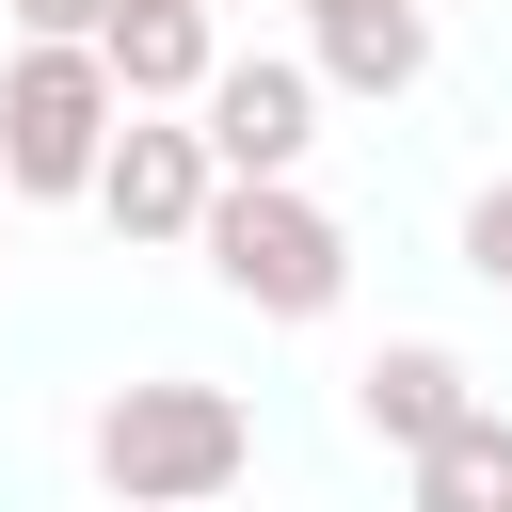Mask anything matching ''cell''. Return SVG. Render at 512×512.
<instances>
[{"mask_svg":"<svg viewBox=\"0 0 512 512\" xmlns=\"http://www.w3.org/2000/svg\"><path fill=\"white\" fill-rule=\"evenodd\" d=\"M80 464H96L112 512H208V496H240V464H256V400H240V384H192V368H144V384L96 400Z\"/></svg>","mask_w":512,"mask_h":512,"instance_id":"obj_1","label":"cell"},{"mask_svg":"<svg viewBox=\"0 0 512 512\" xmlns=\"http://www.w3.org/2000/svg\"><path fill=\"white\" fill-rule=\"evenodd\" d=\"M112 128H128L112 48H48V32H16V64H0V192H16V208H96Z\"/></svg>","mask_w":512,"mask_h":512,"instance_id":"obj_2","label":"cell"},{"mask_svg":"<svg viewBox=\"0 0 512 512\" xmlns=\"http://www.w3.org/2000/svg\"><path fill=\"white\" fill-rule=\"evenodd\" d=\"M208 288L240 304V320H336L352 304V224L304 192V176H224V208H208Z\"/></svg>","mask_w":512,"mask_h":512,"instance_id":"obj_3","label":"cell"},{"mask_svg":"<svg viewBox=\"0 0 512 512\" xmlns=\"http://www.w3.org/2000/svg\"><path fill=\"white\" fill-rule=\"evenodd\" d=\"M208 208H224L208 112H128V128H112V160H96V224H112L128 256H192V240H208Z\"/></svg>","mask_w":512,"mask_h":512,"instance_id":"obj_4","label":"cell"},{"mask_svg":"<svg viewBox=\"0 0 512 512\" xmlns=\"http://www.w3.org/2000/svg\"><path fill=\"white\" fill-rule=\"evenodd\" d=\"M320 48H224V80L192 96L208 112V160L224 176H304V144H320Z\"/></svg>","mask_w":512,"mask_h":512,"instance_id":"obj_5","label":"cell"},{"mask_svg":"<svg viewBox=\"0 0 512 512\" xmlns=\"http://www.w3.org/2000/svg\"><path fill=\"white\" fill-rule=\"evenodd\" d=\"M464 416H480V368H464L448 336H384V352L352 368V432L400 448V464H416L432 432H464Z\"/></svg>","mask_w":512,"mask_h":512,"instance_id":"obj_6","label":"cell"},{"mask_svg":"<svg viewBox=\"0 0 512 512\" xmlns=\"http://www.w3.org/2000/svg\"><path fill=\"white\" fill-rule=\"evenodd\" d=\"M112 80H128V112H192L208 80H224V0H112Z\"/></svg>","mask_w":512,"mask_h":512,"instance_id":"obj_7","label":"cell"},{"mask_svg":"<svg viewBox=\"0 0 512 512\" xmlns=\"http://www.w3.org/2000/svg\"><path fill=\"white\" fill-rule=\"evenodd\" d=\"M304 48H320L336 96H416L432 80V0H336V16H304Z\"/></svg>","mask_w":512,"mask_h":512,"instance_id":"obj_8","label":"cell"},{"mask_svg":"<svg viewBox=\"0 0 512 512\" xmlns=\"http://www.w3.org/2000/svg\"><path fill=\"white\" fill-rule=\"evenodd\" d=\"M400 480H416V512H512V400H480L464 432H432Z\"/></svg>","mask_w":512,"mask_h":512,"instance_id":"obj_9","label":"cell"},{"mask_svg":"<svg viewBox=\"0 0 512 512\" xmlns=\"http://www.w3.org/2000/svg\"><path fill=\"white\" fill-rule=\"evenodd\" d=\"M464 272H480V288H512V176H480V192H464Z\"/></svg>","mask_w":512,"mask_h":512,"instance_id":"obj_10","label":"cell"},{"mask_svg":"<svg viewBox=\"0 0 512 512\" xmlns=\"http://www.w3.org/2000/svg\"><path fill=\"white\" fill-rule=\"evenodd\" d=\"M0 16H16V32H48V48H96V32H112V0H0Z\"/></svg>","mask_w":512,"mask_h":512,"instance_id":"obj_11","label":"cell"},{"mask_svg":"<svg viewBox=\"0 0 512 512\" xmlns=\"http://www.w3.org/2000/svg\"><path fill=\"white\" fill-rule=\"evenodd\" d=\"M304 16H336V0H304Z\"/></svg>","mask_w":512,"mask_h":512,"instance_id":"obj_12","label":"cell"}]
</instances>
